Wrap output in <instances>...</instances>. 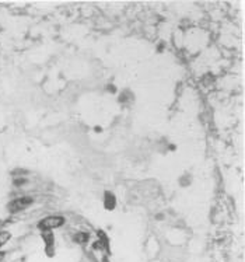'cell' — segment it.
Segmentation results:
<instances>
[{
	"label": "cell",
	"mask_w": 245,
	"mask_h": 262,
	"mask_svg": "<svg viewBox=\"0 0 245 262\" xmlns=\"http://www.w3.org/2000/svg\"><path fill=\"white\" fill-rule=\"evenodd\" d=\"M64 224V217L63 216H48L42 219L38 223V229L42 231H51L52 229H58L60 226Z\"/></svg>",
	"instance_id": "1"
},
{
	"label": "cell",
	"mask_w": 245,
	"mask_h": 262,
	"mask_svg": "<svg viewBox=\"0 0 245 262\" xmlns=\"http://www.w3.org/2000/svg\"><path fill=\"white\" fill-rule=\"evenodd\" d=\"M32 203V198L30 196H22V198H18L16 200H13L9 203V210H10L11 213H17V212H20L22 209H25L27 206Z\"/></svg>",
	"instance_id": "2"
},
{
	"label": "cell",
	"mask_w": 245,
	"mask_h": 262,
	"mask_svg": "<svg viewBox=\"0 0 245 262\" xmlns=\"http://www.w3.org/2000/svg\"><path fill=\"white\" fill-rule=\"evenodd\" d=\"M42 237H43V241H45V251L48 252V255H53V234L51 231H43L42 233Z\"/></svg>",
	"instance_id": "3"
},
{
	"label": "cell",
	"mask_w": 245,
	"mask_h": 262,
	"mask_svg": "<svg viewBox=\"0 0 245 262\" xmlns=\"http://www.w3.org/2000/svg\"><path fill=\"white\" fill-rule=\"evenodd\" d=\"M104 205L108 210H112L116 205V200H115V196L112 195L111 192H105V196H104Z\"/></svg>",
	"instance_id": "4"
},
{
	"label": "cell",
	"mask_w": 245,
	"mask_h": 262,
	"mask_svg": "<svg viewBox=\"0 0 245 262\" xmlns=\"http://www.w3.org/2000/svg\"><path fill=\"white\" fill-rule=\"evenodd\" d=\"M73 240H74L76 242H79V244H83V242H85V241L88 240V234L80 231V233H77V234L73 237Z\"/></svg>",
	"instance_id": "5"
},
{
	"label": "cell",
	"mask_w": 245,
	"mask_h": 262,
	"mask_svg": "<svg viewBox=\"0 0 245 262\" xmlns=\"http://www.w3.org/2000/svg\"><path fill=\"white\" fill-rule=\"evenodd\" d=\"M10 237H11V234L9 233V231H6V230H3V231H0V247L1 245H4L7 241L10 240Z\"/></svg>",
	"instance_id": "6"
},
{
	"label": "cell",
	"mask_w": 245,
	"mask_h": 262,
	"mask_svg": "<svg viewBox=\"0 0 245 262\" xmlns=\"http://www.w3.org/2000/svg\"><path fill=\"white\" fill-rule=\"evenodd\" d=\"M98 237H100V241L105 245V248H108V238H107V235H105V233L100 230L98 231Z\"/></svg>",
	"instance_id": "7"
},
{
	"label": "cell",
	"mask_w": 245,
	"mask_h": 262,
	"mask_svg": "<svg viewBox=\"0 0 245 262\" xmlns=\"http://www.w3.org/2000/svg\"><path fill=\"white\" fill-rule=\"evenodd\" d=\"M24 184H27V179H25V178H16V179H14V185H16V187H21Z\"/></svg>",
	"instance_id": "8"
},
{
	"label": "cell",
	"mask_w": 245,
	"mask_h": 262,
	"mask_svg": "<svg viewBox=\"0 0 245 262\" xmlns=\"http://www.w3.org/2000/svg\"><path fill=\"white\" fill-rule=\"evenodd\" d=\"M3 257H4V252H0V259H1Z\"/></svg>",
	"instance_id": "9"
}]
</instances>
